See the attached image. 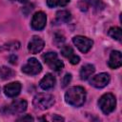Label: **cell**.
<instances>
[{"instance_id": "cell-1", "label": "cell", "mask_w": 122, "mask_h": 122, "mask_svg": "<svg viewBox=\"0 0 122 122\" xmlns=\"http://www.w3.org/2000/svg\"><path fill=\"white\" fill-rule=\"evenodd\" d=\"M65 100L73 107H80L86 101V91L80 86L70 88L65 93Z\"/></svg>"}, {"instance_id": "cell-2", "label": "cell", "mask_w": 122, "mask_h": 122, "mask_svg": "<svg viewBox=\"0 0 122 122\" xmlns=\"http://www.w3.org/2000/svg\"><path fill=\"white\" fill-rule=\"evenodd\" d=\"M54 102H55L54 97L49 93H38L33 97L32 100L33 106L39 110L50 109L54 104Z\"/></svg>"}, {"instance_id": "cell-3", "label": "cell", "mask_w": 122, "mask_h": 122, "mask_svg": "<svg viewBox=\"0 0 122 122\" xmlns=\"http://www.w3.org/2000/svg\"><path fill=\"white\" fill-rule=\"evenodd\" d=\"M98 105L105 114H109L114 111L116 106V99L112 93H105L99 98Z\"/></svg>"}, {"instance_id": "cell-4", "label": "cell", "mask_w": 122, "mask_h": 122, "mask_svg": "<svg viewBox=\"0 0 122 122\" xmlns=\"http://www.w3.org/2000/svg\"><path fill=\"white\" fill-rule=\"evenodd\" d=\"M27 106L28 103L26 100L24 99H17L14 100L13 102H11L9 106H5L3 107L0 112L4 114H18V113H22L23 112H25L27 110Z\"/></svg>"}, {"instance_id": "cell-5", "label": "cell", "mask_w": 122, "mask_h": 122, "mask_svg": "<svg viewBox=\"0 0 122 122\" xmlns=\"http://www.w3.org/2000/svg\"><path fill=\"white\" fill-rule=\"evenodd\" d=\"M42 59L53 71H61L64 67V63L60 59H58L57 53L54 51H49V52L43 54Z\"/></svg>"}, {"instance_id": "cell-6", "label": "cell", "mask_w": 122, "mask_h": 122, "mask_svg": "<svg viewBox=\"0 0 122 122\" xmlns=\"http://www.w3.org/2000/svg\"><path fill=\"white\" fill-rule=\"evenodd\" d=\"M72 42L77 47V49L83 53L88 52L93 45V41L92 39H90L88 37H85V36H81V35L74 36L72 38Z\"/></svg>"}, {"instance_id": "cell-7", "label": "cell", "mask_w": 122, "mask_h": 122, "mask_svg": "<svg viewBox=\"0 0 122 122\" xmlns=\"http://www.w3.org/2000/svg\"><path fill=\"white\" fill-rule=\"evenodd\" d=\"M42 71V66L39 63V61L36 58H30L27 62V64H25L22 67V71L26 74L29 75H35L38 74L40 71Z\"/></svg>"}, {"instance_id": "cell-8", "label": "cell", "mask_w": 122, "mask_h": 122, "mask_svg": "<svg viewBox=\"0 0 122 122\" xmlns=\"http://www.w3.org/2000/svg\"><path fill=\"white\" fill-rule=\"evenodd\" d=\"M47 22V16L43 11L35 12L31 19V28L35 30H41L45 28Z\"/></svg>"}, {"instance_id": "cell-9", "label": "cell", "mask_w": 122, "mask_h": 122, "mask_svg": "<svg viewBox=\"0 0 122 122\" xmlns=\"http://www.w3.org/2000/svg\"><path fill=\"white\" fill-rule=\"evenodd\" d=\"M109 82H110V75L106 72H101L97 75H94L90 81L91 85L97 89L106 87L109 84Z\"/></svg>"}, {"instance_id": "cell-10", "label": "cell", "mask_w": 122, "mask_h": 122, "mask_svg": "<svg viewBox=\"0 0 122 122\" xmlns=\"http://www.w3.org/2000/svg\"><path fill=\"white\" fill-rule=\"evenodd\" d=\"M44 46H45V43L44 41L38 37V36H33L30 41L29 42V46H28V50L30 53H38L40 52L43 49H44Z\"/></svg>"}, {"instance_id": "cell-11", "label": "cell", "mask_w": 122, "mask_h": 122, "mask_svg": "<svg viewBox=\"0 0 122 122\" xmlns=\"http://www.w3.org/2000/svg\"><path fill=\"white\" fill-rule=\"evenodd\" d=\"M61 54L67 59H69V61L72 65H76L80 61V57L74 53L73 49L71 46H63L61 48Z\"/></svg>"}, {"instance_id": "cell-12", "label": "cell", "mask_w": 122, "mask_h": 122, "mask_svg": "<svg viewBox=\"0 0 122 122\" xmlns=\"http://www.w3.org/2000/svg\"><path fill=\"white\" fill-rule=\"evenodd\" d=\"M21 84L19 82H11L4 87V92L8 97H15L20 93Z\"/></svg>"}, {"instance_id": "cell-13", "label": "cell", "mask_w": 122, "mask_h": 122, "mask_svg": "<svg viewBox=\"0 0 122 122\" xmlns=\"http://www.w3.org/2000/svg\"><path fill=\"white\" fill-rule=\"evenodd\" d=\"M108 65L111 69H117L122 65V55L119 51H112L111 52Z\"/></svg>"}, {"instance_id": "cell-14", "label": "cell", "mask_w": 122, "mask_h": 122, "mask_svg": "<svg viewBox=\"0 0 122 122\" xmlns=\"http://www.w3.org/2000/svg\"><path fill=\"white\" fill-rule=\"evenodd\" d=\"M55 82H56V80H55V77L51 74V73H47L42 79H41V81H40V83H39V86L43 89V90H51V88H53L54 87V85H55Z\"/></svg>"}, {"instance_id": "cell-15", "label": "cell", "mask_w": 122, "mask_h": 122, "mask_svg": "<svg viewBox=\"0 0 122 122\" xmlns=\"http://www.w3.org/2000/svg\"><path fill=\"white\" fill-rule=\"evenodd\" d=\"M94 71H95L94 66L92 64H87V65L83 66L80 70V78L82 80H87L93 74Z\"/></svg>"}, {"instance_id": "cell-16", "label": "cell", "mask_w": 122, "mask_h": 122, "mask_svg": "<svg viewBox=\"0 0 122 122\" xmlns=\"http://www.w3.org/2000/svg\"><path fill=\"white\" fill-rule=\"evenodd\" d=\"M71 18V12L68 10H59L56 12V21L58 23H66L69 22Z\"/></svg>"}, {"instance_id": "cell-17", "label": "cell", "mask_w": 122, "mask_h": 122, "mask_svg": "<svg viewBox=\"0 0 122 122\" xmlns=\"http://www.w3.org/2000/svg\"><path fill=\"white\" fill-rule=\"evenodd\" d=\"M15 74L14 71L9 67H6V66H3L0 68V78L3 79V80H7V79H10L11 77H13Z\"/></svg>"}, {"instance_id": "cell-18", "label": "cell", "mask_w": 122, "mask_h": 122, "mask_svg": "<svg viewBox=\"0 0 122 122\" xmlns=\"http://www.w3.org/2000/svg\"><path fill=\"white\" fill-rule=\"evenodd\" d=\"M108 33H109V35H110L112 38H113V39H115V40H117V41H119V42L121 41L122 32H121V29H120V28H118V27H112V28L109 30Z\"/></svg>"}, {"instance_id": "cell-19", "label": "cell", "mask_w": 122, "mask_h": 122, "mask_svg": "<svg viewBox=\"0 0 122 122\" xmlns=\"http://www.w3.org/2000/svg\"><path fill=\"white\" fill-rule=\"evenodd\" d=\"M71 0H47V5L50 8L55 7H64L70 3Z\"/></svg>"}, {"instance_id": "cell-20", "label": "cell", "mask_w": 122, "mask_h": 122, "mask_svg": "<svg viewBox=\"0 0 122 122\" xmlns=\"http://www.w3.org/2000/svg\"><path fill=\"white\" fill-rule=\"evenodd\" d=\"M20 48V43L18 41H12L10 42L6 45H4V49L8 50V51H16Z\"/></svg>"}, {"instance_id": "cell-21", "label": "cell", "mask_w": 122, "mask_h": 122, "mask_svg": "<svg viewBox=\"0 0 122 122\" xmlns=\"http://www.w3.org/2000/svg\"><path fill=\"white\" fill-rule=\"evenodd\" d=\"M78 7L80 8V10L82 11H87L89 7H90V4L87 0H81L79 3H78Z\"/></svg>"}, {"instance_id": "cell-22", "label": "cell", "mask_w": 122, "mask_h": 122, "mask_svg": "<svg viewBox=\"0 0 122 122\" xmlns=\"http://www.w3.org/2000/svg\"><path fill=\"white\" fill-rule=\"evenodd\" d=\"M71 73H66L65 76L62 79V88L67 87L69 85V83L71 82Z\"/></svg>"}, {"instance_id": "cell-23", "label": "cell", "mask_w": 122, "mask_h": 122, "mask_svg": "<svg viewBox=\"0 0 122 122\" xmlns=\"http://www.w3.org/2000/svg\"><path fill=\"white\" fill-rule=\"evenodd\" d=\"M64 41H65V38H64V36H63L62 34L56 33V34L54 35V42H55L57 45H61V44H63Z\"/></svg>"}, {"instance_id": "cell-24", "label": "cell", "mask_w": 122, "mask_h": 122, "mask_svg": "<svg viewBox=\"0 0 122 122\" xmlns=\"http://www.w3.org/2000/svg\"><path fill=\"white\" fill-rule=\"evenodd\" d=\"M87 1L89 2L90 5H92V6L95 7V8H98V9H99L100 4H101V1L100 0H87Z\"/></svg>"}, {"instance_id": "cell-25", "label": "cell", "mask_w": 122, "mask_h": 122, "mask_svg": "<svg viewBox=\"0 0 122 122\" xmlns=\"http://www.w3.org/2000/svg\"><path fill=\"white\" fill-rule=\"evenodd\" d=\"M33 120L34 119L30 115H29V114H27L25 116H22V117H20V118L17 119V121H33Z\"/></svg>"}, {"instance_id": "cell-26", "label": "cell", "mask_w": 122, "mask_h": 122, "mask_svg": "<svg viewBox=\"0 0 122 122\" xmlns=\"http://www.w3.org/2000/svg\"><path fill=\"white\" fill-rule=\"evenodd\" d=\"M9 60H10V62L11 64H16V62H17V56L15 54H10V57H9Z\"/></svg>"}, {"instance_id": "cell-27", "label": "cell", "mask_w": 122, "mask_h": 122, "mask_svg": "<svg viewBox=\"0 0 122 122\" xmlns=\"http://www.w3.org/2000/svg\"><path fill=\"white\" fill-rule=\"evenodd\" d=\"M52 120L55 121V120H59V121H64V118L61 117V116H57V115H54L52 116Z\"/></svg>"}, {"instance_id": "cell-28", "label": "cell", "mask_w": 122, "mask_h": 122, "mask_svg": "<svg viewBox=\"0 0 122 122\" xmlns=\"http://www.w3.org/2000/svg\"><path fill=\"white\" fill-rule=\"evenodd\" d=\"M19 2H21V3H25V2H27L28 0H18Z\"/></svg>"}]
</instances>
